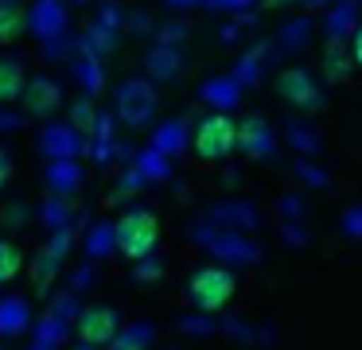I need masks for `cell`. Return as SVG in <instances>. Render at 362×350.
Returning <instances> with one entry per match:
<instances>
[{
	"label": "cell",
	"instance_id": "cell-1",
	"mask_svg": "<svg viewBox=\"0 0 362 350\" xmlns=\"http://www.w3.org/2000/svg\"><path fill=\"white\" fill-rule=\"evenodd\" d=\"M160 245V218L152 210L136 206V210H125L113 226V249L129 261H144L152 257Z\"/></svg>",
	"mask_w": 362,
	"mask_h": 350
},
{
	"label": "cell",
	"instance_id": "cell-2",
	"mask_svg": "<svg viewBox=\"0 0 362 350\" xmlns=\"http://www.w3.org/2000/svg\"><path fill=\"white\" fill-rule=\"evenodd\" d=\"M191 303H195L199 311H222L230 300H234L238 292V280L230 269H222V264H203V269L191 272Z\"/></svg>",
	"mask_w": 362,
	"mask_h": 350
},
{
	"label": "cell",
	"instance_id": "cell-3",
	"mask_svg": "<svg viewBox=\"0 0 362 350\" xmlns=\"http://www.w3.org/2000/svg\"><path fill=\"white\" fill-rule=\"evenodd\" d=\"M234 144H238V124H234V117H226V113H211V117H203L199 121V129H195V152L203 156V160H226L230 152H234Z\"/></svg>",
	"mask_w": 362,
	"mask_h": 350
},
{
	"label": "cell",
	"instance_id": "cell-4",
	"mask_svg": "<svg viewBox=\"0 0 362 350\" xmlns=\"http://www.w3.org/2000/svg\"><path fill=\"white\" fill-rule=\"evenodd\" d=\"M74 331H78L82 346H94L98 350V346H110V342L121 334V319H117V311H113L110 303H94V308H82L78 311Z\"/></svg>",
	"mask_w": 362,
	"mask_h": 350
},
{
	"label": "cell",
	"instance_id": "cell-5",
	"mask_svg": "<svg viewBox=\"0 0 362 350\" xmlns=\"http://www.w3.org/2000/svg\"><path fill=\"white\" fill-rule=\"evenodd\" d=\"M117 109L129 124H144L152 117V109H156V93H152L148 82H129L117 93Z\"/></svg>",
	"mask_w": 362,
	"mask_h": 350
},
{
	"label": "cell",
	"instance_id": "cell-6",
	"mask_svg": "<svg viewBox=\"0 0 362 350\" xmlns=\"http://www.w3.org/2000/svg\"><path fill=\"white\" fill-rule=\"evenodd\" d=\"M281 98L296 109H320V86L308 70H284L281 74Z\"/></svg>",
	"mask_w": 362,
	"mask_h": 350
},
{
	"label": "cell",
	"instance_id": "cell-7",
	"mask_svg": "<svg viewBox=\"0 0 362 350\" xmlns=\"http://www.w3.org/2000/svg\"><path fill=\"white\" fill-rule=\"evenodd\" d=\"M59 101H63V93H59V86L51 82V78H32V82L24 86V105L32 117H47L59 109Z\"/></svg>",
	"mask_w": 362,
	"mask_h": 350
},
{
	"label": "cell",
	"instance_id": "cell-8",
	"mask_svg": "<svg viewBox=\"0 0 362 350\" xmlns=\"http://www.w3.org/2000/svg\"><path fill=\"white\" fill-rule=\"evenodd\" d=\"M28 319H32L28 300H20V296L0 300V334H20V331L28 327Z\"/></svg>",
	"mask_w": 362,
	"mask_h": 350
},
{
	"label": "cell",
	"instance_id": "cell-9",
	"mask_svg": "<svg viewBox=\"0 0 362 350\" xmlns=\"http://www.w3.org/2000/svg\"><path fill=\"white\" fill-rule=\"evenodd\" d=\"M24 23H28V12H24V4H20V0H0V43L20 39Z\"/></svg>",
	"mask_w": 362,
	"mask_h": 350
},
{
	"label": "cell",
	"instance_id": "cell-10",
	"mask_svg": "<svg viewBox=\"0 0 362 350\" xmlns=\"http://www.w3.org/2000/svg\"><path fill=\"white\" fill-rule=\"evenodd\" d=\"M24 86H28L24 70H20L16 62L0 59V105H8V101L24 98Z\"/></svg>",
	"mask_w": 362,
	"mask_h": 350
},
{
	"label": "cell",
	"instance_id": "cell-11",
	"mask_svg": "<svg viewBox=\"0 0 362 350\" xmlns=\"http://www.w3.org/2000/svg\"><path fill=\"white\" fill-rule=\"evenodd\" d=\"M20 269H24V253L8 238H0V284H12L20 276Z\"/></svg>",
	"mask_w": 362,
	"mask_h": 350
},
{
	"label": "cell",
	"instance_id": "cell-12",
	"mask_svg": "<svg viewBox=\"0 0 362 350\" xmlns=\"http://www.w3.org/2000/svg\"><path fill=\"white\" fill-rule=\"evenodd\" d=\"M144 339H148V331H144V327H133V331L117 334V339L110 342V350H144Z\"/></svg>",
	"mask_w": 362,
	"mask_h": 350
},
{
	"label": "cell",
	"instance_id": "cell-13",
	"mask_svg": "<svg viewBox=\"0 0 362 350\" xmlns=\"http://www.w3.org/2000/svg\"><path fill=\"white\" fill-rule=\"evenodd\" d=\"M8 179H12V156L4 152V148H0V191L8 187Z\"/></svg>",
	"mask_w": 362,
	"mask_h": 350
},
{
	"label": "cell",
	"instance_id": "cell-14",
	"mask_svg": "<svg viewBox=\"0 0 362 350\" xmlns=\"http://www.w3.org/2000/svg\"><path fill=\"white\" fill-rule=\"evenodd\" d=\"M74 124H78V129H94V124H90V105H86V101L74 105Z\"/></svg>",
	"mask_w": 362,
	"mask_h": 350
},
{
	"label": "cell",
	"instance_id": "cell-15",
	"mask_svg": "<svg viewBox=\"0 0 362 350\" xmlns=\"http://www.w3.org/2000/svg\"><path fill=\"white\" fill-rule=\"evenodd\" d=\"M351 59H354V66H362V28L354 31V39H351Z\"/></svg>",
	"mask_w": 362,
	"mask_h": 350
},
{
	"label": "cell",
	"instance_id": "cell-16",
	"mask_svg": "<svg viewBox=\"0 0 362 350\" xmlns=\"http://www.w3.org/2000/svg\"><path fill=\"white\" fill-rule=\"evenodd\" d=\"M74 350H94V346H74Z\"/></svg>",
	"mask_w": 362,
	"mask_h": 350
},
{
	"label": "cell",
	"instance_id": "cell-17",
	"mask_svg": "<svg viewBox=\"0 0 362 350\" xmlns=\"http://www.w3.org/2000/svg\"><path fill=\"white\" fill-rule=\"evenodd\" d=\"M35 350H47V346H35Z\"/></svg>",
	"mask_w": 362,
	"mask_h": 350
}]
</instances>
